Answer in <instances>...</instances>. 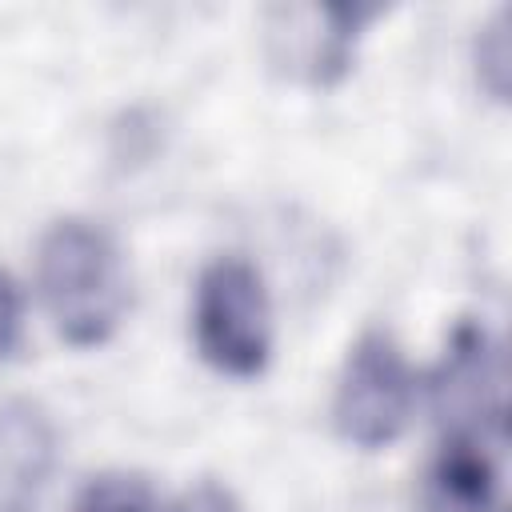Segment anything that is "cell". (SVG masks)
<instances>
[{
    "label": "cell",
    "mask_w": 512,
    "mask_h": 512,
    "mask_svg": "<svg viewBox=\"0 0 512 512\" xmlns=\"http://www.w3.org/2000/svg\"><path fill=\"white\" fill-rule=\"evenodd\" d=\"M40 300L72 348H100L128 312V272L108 228L64 216L48 224L36 252Z\"/></svg>",
    "instance_id": "obj_1"
},
{
    "label": "cell",
    "mask_w": 512,
    "mask_h": 512,
    "mask_svg": "<svg viewBox=\"0 0 512 512\" xmlns=\"http://www.w3.org/2000/svg\"><path fill=\"white\" fill-rule=\"evenodd\" d=\"M192 340L208 368L256 380L272 356V304L264 276L244 256H216L196 276Z\"/></svg>",
    "instance_id": "obj_2"
},
{
    "label": "cell",
    "mask_w": 512,
    "mask_h": 512,
    "mask_svg": "<svg viewBox=\"0 0 512 512\" xmlns=\"http://www.w3.org/2000/svg\"><path fill=\"white\" fill-rule=\"evenodd\" d=\"M504 436L444 432L424 472L416 512H504Z\"/></svg>",
    "instance_id": "obj_6"
},
{
    "label": "cell",
    "mask_w": 512,
    "mask_h": 512,
    "mask_svg": "<svg viewBox=\"0 0 512 512\" xmlns=\"http://www.w3.org/2000/svg\"><path fill=\"white\" fill-rule=\"evenodd\" d=\"M380 16L376 4H316L276 8L268 28L272 64L308 88H336L356 60L360 32Z\"/></svg>",
    "instance_id": "obj_4"
},
{
    "label": "cell",
    "mask_w": 512,
    "mask_h": 512,
    "mask_svg": "<svg viewBox=\"0 0 512 512\" xmlns=\"http://www.w3.org/2000/svg\"><path fill=\"white\" fill-rule=\"evenodd\" d=\"M72 512H160L148 480L132 472H100L84 484Z\"/></svg>",
    "instance_id": "obj_9"
},
{
    "label": "cell",
    "mask_w": 512,
    "mask_h": 512,
    "mask_svg": "<svg viewBox=\"0 0 512 512\" xmlns=\"http://www.w3.org/2000/svg\"><path fill=\"white\" fill-rule=\"evenodd\" d=\"M432 404L444 432L504 436V356L480 324H456L432 376Z\"/></svg>",
    "instance_id": "obj_5"
},
{
    "label": "cell",
    "mask_w": 512,
    "mask_h": 512,
    "mask_svg": "<svg viewBox=\"0 0 512 512\" xmlns=\"http://www.w3.org/2000/svg\"><path fill=\"white\" fill-rule=\"evenodd\" d=\"M20 336H24V300L16 280L0 268V360H12L20 352Z\"/></svg>",
    "instance_id": "obj_10"
},
{
    "label": "cell",
    "mask_w": 512,
    "mask_h": 512,
    "mask_svg": "<svg viewBox=\"0 0 512 512\" xmlns=\"http://www.w3.org/2000/svg\"><path fill=\"white\" fill-rule=\"evenodd\" d=\"M172 512H240V504H236V496H232L228 484L200 480V484H192V488L172 504Z\"/></svg>",
    "instance_id": "obj_11"
},
{
    "label": "cell",
    "mask_w": 512,
    "mask_h": 512,
    "mask_svg": "<svg viewBox=\"0 0 512 512\" xmlns=\"http://www.w3.org/2000/svg\"><path fill=\"white\" fill-rule=\"evenodd\" d=\"M476 76L492 100L500 104L508 100V88H512V12L508 8H496L476 36Z\"/></svg>",
    "instance_id": "obj_8"
},
{
    "label": "cell",
    "mask_w": 512,
    "mask_h": 512,
    "mask_svg": "<svg viewBox=\"0 0 512 512\" xmlns=\"http://www.w3.org/2000/svg\"><path fill=\"white\" fill-rule=\"evenodd\" d=\"M56 464V424L36 400L0 404V512H32Z\"/></svg>",
    "instance_id": "obj_7"
},
{
    "label": "cell",
    "mask_w": 512,
    "mask_h": 512,
    "mask_svg": "<svg viewBox=\"0 0 512 512\" xmlns=\"http://www.w3.org/2000/svg\"><path fill=\"white\" fill-rule=\"evenodd\" d=\"M412 400H416V376L404 352L396 348V340L384 328L360 332V340L344 356L332 392L336 436L360 452H380L408 428Z\"/></svg>",
    "instance_id": "obj_3"
}]
</instances>
